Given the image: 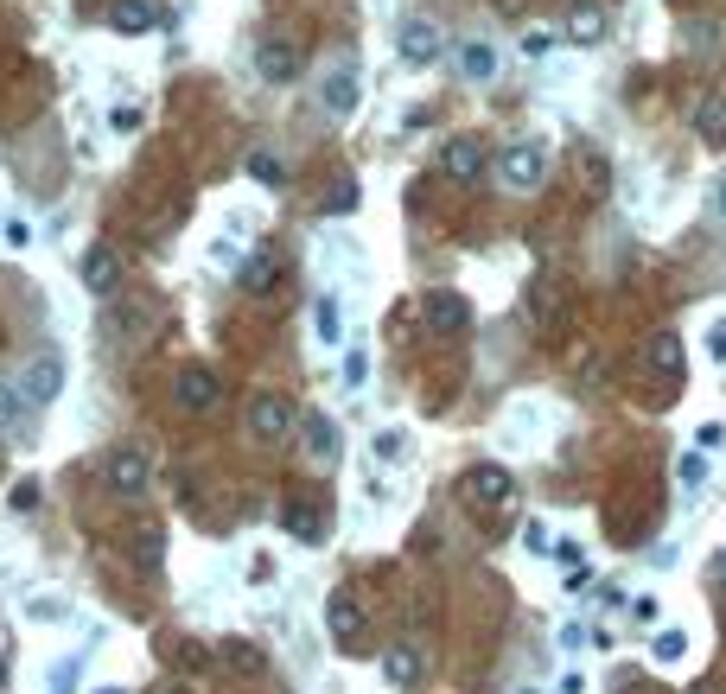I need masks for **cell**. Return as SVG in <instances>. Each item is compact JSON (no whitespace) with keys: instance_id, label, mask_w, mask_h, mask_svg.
I'll list each match as a JSON object with an SVG mask.
<instances>
[{"instance_id":"cell-1","label":"cell","mask_w":726,"mask_h":694,"mask_svg":"<svg viewBox=\"0 0 726 694\" xmlns=\"http://www.w3.org/2000/svg\"><path fill=\"white\" fill-rule=\"evenodd\" d=\"M465 503H472V510H510L516 503V478L504 472V465H472V472H465Z\"/></svg>"},{"instance_id":"cell-2","label":"cell","mask_w":726,"mask_h":694,"mask_svg":"<svg viewBox=\"0 0 726 694\" xmlns=\"http://www.w3.org/2000/svg\"><path fill=\"white\" fill-rule=\"evenodd\" d=\"M497 179H504L510 192H535V185L548 179V153L535 147V141H516L504 160H497Z\"/></svg>"},{"instance_id":"cell-3","label":"cell","mask_w":726,"mask_h":694,"mask_svg":"<svg viewBox=\"0 0 726 694\" xmlns=\"http://www.w3.org/2000/svg\"><path fill=\"white\" fill-rule=\"evenodd\" d=\"M13 389H20V402H51V395L64 389V357L58 351H39L20 370V383H13Z\"/></svg>"},{"instance_id":"cell-4","label":"cell","mask_w":726,"mask_h":694,"mask_svg":"<svg viewBox=\"0 0 726 694\" xmlns=\"http://www.w3.org/2000/svg\"><path fill=\"white\" fill-rule=\"evenodd\" d=\"M147 478H153L147 453H134V446H115V453H109V491L115 497H141Z\"/></svg>"},{"instance_id":"cell-5","label":"cell","mask_w":726,"mask_h":694,"mask_svg":"<svg viewBox=\"0 0 726 694\" xmlns=\"http://www.w3.org/2000/svg\"><path fill=\"white\" fill-rule=\"evenodd\" d=\"M249 427L262 433V440H287V433H293V402H287V395H255V402H249Z\"/></svg>"},{"instance_id":"cell-6","label":"cell","mask_w":726,"mask_h":694,"mask_svg":"<svg viewBox=\"0 0 726 694\" xmlns=\"http://www.w3.org/2000/svg\"><path fill=\"white\" fill-rule=\"evenodd\" d=\"M395 51H402L408 64H434V58H440V26H434V20H402V32H395Z\"/></svg>"},{"instance_id":"cell-7","label":"cell","mask_w":726,"mask_h":694,"mask_svg":"<svg viewBox=\"0 0 726 694\" xmlns=\"http://www.w3.org/2000/svg\"><path fill=\"white\" fill-rule=\"evenodd\" d=\"M109 26L121 32V39H147V32L160 26V7H153V0H115V7H109Z\"/></svg>"},{"instance_id":"cell-8","label":"cell","mask_w":726,"mask_h":694,"mask_svg":"<svg viewBox=\"0 0 726 694\" xmlns=\"http://www.w3.org/2000/svg\"><path fill=\"white\" fill-rule=\"evenodd\" d=\"M255 71H262L268 83H293V71H300V51H293L287 39H262V45H255Z\"/></svg>"},{"instance_id":"cell-9","label":"cell","mask_w":726,"mask_h":694,"mask_svg":"<svg viewBox=\"0 0 726 694\" xmlns=\"http://www.w3.org/2000/svg\"><path fill=\"white\" fill-rule=\"evenodd\" d=\"M325 631H332L338 644H357V637H363V605L351 593H332V599H325Z\"/></svg>"},{"instance_id":"cell-10","label":"cell","mask_w":726,"mask_h":694,"mask_svg":"<svg viewBox=\"0 0 726 694\" xmlns=\"http://www.w3.org/2000/svg\"><path fill=\"white\" fill-rule=\"evenodd\" d=\"M440 172H446V179H459V185H472L484 172V147L478 141H446L440 147Z\"/></svg>"},{"instance_id":"cell-11","label":"cell","mask_w":726,"mask_h":694,"mask_svg":"<svg viewBox=\"0 0 726 694\" xmlns=\"http://www.w3.org/2000/svg\"><path fill=\"white\" fill-rule=\"evenodd\" d=\"M281 529L293 535V542H319V535H325V516H319V503H306V497H287V503H281Z\"/></svg>"},{"instance_id":"cell-12","label":"cell","mask_w":726,"mask_h":694,"mask_svg":"<svg viewBox=\"0 0 726 694\" xmlns=\"http://www.w3.org/2000/svg\"><path fill=\"white\" fill-rule=\"evenodd\" d=\"M427 325H434V332H465V325H472V306L459 300V293H427Z\"/></svg>"},{"instance_id":"cell-13","label":"cell","mask_w":726,"mask_h":694,"mask_svg":"<svg viewBox=\"0 0 726 694\" xmlns=\"http://www.w3.org/2000/svg\"><path fill=\"white\" fill-rule=\"evenodd\" d=\"M319 96H325V109H332V115H351V109H357V71H351V64H338V71H325Z\"/></svg>"},{"instance_id":"cell-14","label":"cell","mask_w":726,"mask_h":694,"mask_svg":"<svg viewBox=\"0 0 726 694\" xmlns=\"http://www.w3.org/2000/svg\"><path fill=\"white\" fill-rule=\"evenodd\" d=\"M172 395H179V408H211L217 402V376L211 370H179V383H172Z\"/></svg>"},{"instance_id":"cell-15","label":"cell","mask_w":726,"mask_h":694,"mask_svg":"<svg viewBox=\"0 0 726 694\" xmlns=\"http://www.w3.org/2000/svg\"><path fill=\"white\" fill-rule=\"evenodd\" d=\"M115 281H121L115 249H102V242H96V249L83 255V287H90V293H115Z\"/></svg>"},{"instance_id":"cell-16","label":"cell","mask_w":726,"mask_h":694,"mask_svg":"<svg viewBox=\"0 0 726 694\" xmlns=\"http://www.w3.org/2000/svg\"><path fill=\"white\" fill-rule=\"evenodd\" d=\"M644 357H650V370L663 376V383H682V338L676 332H656Z\"/></svg>"},{"instance_id":"cell-17","label":"cell","mask_w":726,"mask_h":694,"mask_svg":"<svg viewBox=\"0 0 726 694\" xmlns=\"http://www.w3.org/2000/svg\"><path fill=\"white\" fill-rule=\"evenodd\" d=\"M383 682L414 688V682H421V650H414V644H395V650L383 656Z\"/></svg>"},{"instance_id":"cell-18","label":"cell","mask_w":726,"mask_h":694,"mask_svg":"<svg viewBox=\"0 0 726 694\" xmlns=\"http://www.w3.org/2000/svg\"><path fill=\"white\" fill-rule=\"evenodd\" d=\"M695 128H701L714 147L726 141V90H707V96L695 102Z\"/></svg>"},{"instance_id":"cell-19","label":"cell","mask_w":726,"mask_h":694,"mask_svg":"<svg viewBox=\"0 0 726 694\" xmlns=\"http://www.w3.org/2000/svg\"><path fill=\"white\" fill-rule=\"evenodd\" d=\"M459 71L472 77V83H491V77H497V45H484V39L459 45Z\"/></svg>"},{"instance_id":"cell-20","label":"cell","mask_w":726,"mask_h":694,"mask_svg":"<svg viewBox=\"0 0 726 694\" xmlns=\"http://www.w3.org/2000/svg\"><path fill=\"white\" fill-rule=\"evenodd\" d=\"M217 656H223L230 669H242V675H262V669H268V656L255 650L249 637H223V644H217Z\"/></svg>"},{"instance_id":"cell-21","label":"cell","mask_w":726,"mask_h":694,"mask_svg":"<svg viewBox=\"0 0 726 694\" xmlns=\"http://www.w3.org/2000/svg\"><path fill=\"white\" fill-rule=\"evenodd\" d=\"M338 427L332 421H325V414H306V453H313V459H338Z\"/></svg>"},{"instance_id":"cell-22","label":"cell","mask_w":726,"mask_h":694,"mask_svg":"<svg viewBox=\"0 0 726 694\" xmlns=\"http://www.w3.org/2000/svg\"><path fill=\"white\" fill-rule=\"evenodd\" d=\"M567 39H574V45H599L605 39V13L599 7H574V13H567Z\"/></svg>"},{"instance_id":"cell-23","label":"cell","mask_w":726,"mask_h":694,"mask_svg":"<svg viewBox=\"0 0 726 694\" xmlns=\"http://www.w3.org/2000/svg\"><path fill=\"white\" fill-rule=\"evenodd\" d=\"M313 325H319V344H338V338H344V312H338L332 293H325V300L313 306Z\"/></svg>"},{"instance_id":"cell-24","label":"cell","mask_w":726,"mask_h":694,"mask_svg":"<svg viewBox=\"0 0 726 694\" xmlns=\"http://www.w3.org/2000/svg\"><path fill=\"white\" fill-rule=\"evenodd\" d=\"M650 650H656V663H682V656H688V631H682V624H663Z\"/></svg>"},{"instance_id":"cell-25","label":"cell","mask_w":726,"mask_h":694,"mask_svg":"<svg viewBox=\"0 0 726 694\" xmlns=\"http://www.w3.org/2000/svg\"><path fill=\"white\" fill-rule=\"evenodd\" d=\"M676 478H682V491H688V497H695V491H701V484H707V453H695V446H688V453L676 459Z\"/></svg>"},{"instance_id":"cell-26","label":"cell","mask_w":726,"mask_h":694,"mask_svg":"<svg viewBox=\"0 0 726 694\" xmlns=\"http://www.w3.org/2000/svg\"><path fill=\"white\" fill-rule=\"evenodd\" d=\"M274 281H281V274H274L268 255H255V262L242 268V287H249V293H274Z\"/></svg>"},{"instance_id":"cell-27","label":"cell","mask_w":726,"mask_h":694,"mask_svg":"<svg viewBox=\"0 0 726 694\" xmlns=\"http://www.w3.org/2000/svg\"><path fill=\"white\" fill-rule=\"evenodd\" d=\"M408 453V433L402 427H389V433H376V465H395Z\"/></svg>"},{"instance_id":"cell-28","label":"cell","mask_w":726,"mask_h":694,"mask_svg":"<svg viewBox=\"0 0 726 694\" xmlns=\"http://www.w3.org/2000/svg\"><path fill=\"white\" fill-rule=\"evenodd\" d=\"M249 179H255V185H281V160L255 147V153H249Z\"/></svg>"},{"instance_id":"cell-29","label":"cell","mask_w":726,"mask_h":694,"mask_svg":"<svg viewBox=\"0 0 726 694\" xmlns=\"http://www.w3.org/2000/svg\"><path fill=\"white\" fill-rule=\"evenodd\" d=\"M363 376H370V357H363V344L344 351V389H363Z\"/></svg>"},{"instance_id":"cell-30","label":"cell","mask_w":726,"mask_h":694,"mask_svg":"<svg viewBox=\"0 0 726 694\" xmlns=\"http://www.w3.org/2000/svg\"><path fill=\"white\" fill-rule=\"evenodd\" d=\"M325 211H332V217H338V211H357V185H351V179L332 185V192H325Z\"/></svg>"},{"instance_id":"cell-31","label":"cell","mask_w":726,"mask_h":694,"mask_svg":"<svg viewBox=\"0 0 726 694\" xmlns=\"http://www.w3.org/2000/svg\"><path fill=\"white\" fill-rule=\"evenodd\" d=\"M0 242H7V249H26V242H32V223L26 217H7V223H0Z\"/></svg>"},{"instance_id":"cell-32","label":"cell","mask_w":726,"mask_h":694,"mask_svg":"<svg viewBox=\"0 0 726 694\" xmlns=\"http://www.w3.org/2000/svg\"><path fill=\"white\" fill-rule=\"evenodd\" d=\"M26 618H71V605H64V599H26Z\"/></svg>"},{"instance_id":"cell-33","label":"cell","mask_w":726,"mask_h":694,"mask_svg":"<svg viewBox=\"0 0 726 694\" xmlns=\"http://www.w3.org/2000/svg\"><path fill=\"white\" fill-rule=\"evenodd\" d=\"M83 675V656H71V663H58L51 669V694H71V682Z\"/></svg>"},{"instance_id":"cell-34","label":"cell","mask_w":726,"mask_h":694,"mask_svg":"<svg viewBox=\"0 0 726 694\" xmlns=\"http://www.w3.org/2000/svg\"><path fill=\"white\" fill-rule=\"evenodd\" d=\"M523 548H529V554H555V535H548V523H529V529H523Z\"/></svg>"},{"instance_id":"cell-35","label":"cell","mask_w":726,"mask_h":694,"mask_svg":"<svg viewBox=\"0 0 726 694\" xmlns=\"http://www.w3.org/2000/svg\"><path fill=\"white\" fill-rule=\"evenodd\" d=\"M20 389H13V383H0V427H13V421H20Z\"/></svg>"},{"instance_id":"cell-36","label":"cell","mask_w":726,"mask_h":694,"mask_svg":"<svg viewBox=\"0 0 726 694\" xmlns=\"http://www.w3.org/2000/svg\"><path fill=\"white\" fill-rule=\"evenodd\" d=\"M523 51L529 58H548V51H555V32H523Z\"/></svg>"},{"instance_id":"cell-37","label":"cell","mask_w":726,"mask_h":694,"mask_svg":"<svg viewBox=\"0 0 726 694\" xmlns=\"http://www.w3.org/2000/svg\"><path fill=\"white\" fill-rule=\"evenodd\" d=\"M695 440H701V453H714V446H726V427H720V421H707Z\"/></svg>"},{"instance_id":"cell-38","label":"cell","mask_w":726,"mask_h":694,"mask_svg":"<svg viewBox=\"0 0 726 694\" xmlns=\"http://www.w3.org/2000/svg\"><path fill=\"white\" fill-rule=\"evenodd\" d=\"M13 510H39V484H13Z\"/></svg>"},{"instance_id":"cell-39","label":"cell","mask_w":726,"mask_h":694,"mask_svg":"<svg viewBox=\"0 0 726 694\" xmlns=\"http://www.w3.org/2000/svg\"><path fill=\"white\" fill-rule=\"evenodd\" d=\"M141 128V109H115V134H134Z\"/></svg>"},{"instance_id":"cell-40","label":"cell","mask_w":726,"mask_h":694,"mask_svg":"<svg viewBox=\"0 0 726 694\" xmlns=\"http://www.w3.org/2000/svg\"><path fill=\"white\" fill-rule=\"evenodd\" d=\"M707 351H714V363H726V319L714 325V338H707Z\"/></svg>"},{"instance_id":"cell-41","label":"cell","mask_w":726,"mask_h":694,"mask_svg":"<svg viewBox=\"0 0 726 694\" xmlns=\"http://www.w3.org/2000/svg\"><path fill=\"white\" fill-rule=\"evenodd\" d=\"M714 204H720V217H726V179H720V192H714Z\"/></svg>"},{"instance_id":"cell-42","label":"cell","mask_w":726,"mask_h":694,"mask_svg":"<svg viewBox=\"0 0 726 694\" xmlns=\"http://www.w3.org/2000/svg\"><path fill=\"white\" fill-rule=\"evenodd\" d=\"M90 694H128V688H90Z\"/></svg>"},{"instance_id":"cell-43","label":"cell","mask_w":726,"mask_h":694,"mask_svg":"<svg viewBox=\"0 0 726 694\" xmlns=\"http://www.w3.org/2000/svg\"><path fill=\"white\" fill-rule=\"evenodd\" d=\"M0 694H7V669H0Z\"/></svg>"},{"instance_id":"cell-44","label":"cell","mask_w":726,"mask_h":694,"mask_svg":"<svg viewBox=\"0 0 726 694\" xmlns=\"http://www.w3.org/2000/svg\"><path fill=\"white\" fill-rule=\"evenodd\" d=\"M172 694H185V688H172Z\"/></svg>"}]
</instances>
